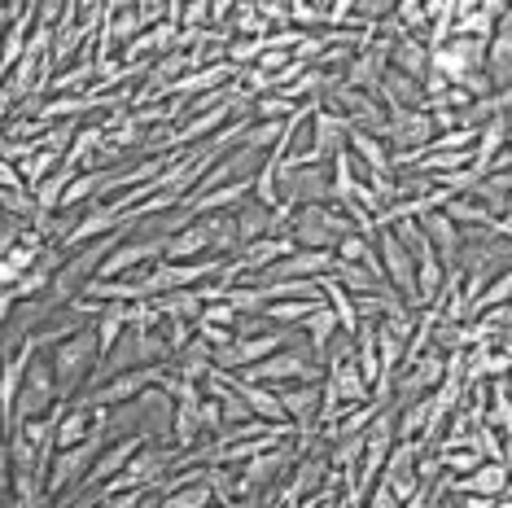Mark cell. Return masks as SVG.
Wrapping results in <instances>:
<instances>
[{
  "label": "cell",
  "instance_id": "ffe728a7",
  "mask_svg": "<svg viewBox=\"0 0 512 508\" xmlns=\"http://www.w3.org/2000/svg\"><path fill=\"white\" fill-rule=\"evenodd\" d=\"M320 294H324V307L337 316V329L342 333H351L355 338V329H359V311H355V298L342 290V285L333 281V276H320Z\"/></svg>",
  "mask_w": 512,
  "mask_h": 508
},
{
  "label": "cell",
  "instance_id": "e575fe53",
  "mask_svg": "<svg viewBox=\"0 0 512 508\" xmlns=\"http://www.w3.org/2000/svg\"><path fill=\"white\" fill-rule=\"evenodd\" d=\"M0 508H14V465L0 452Z\"/></svg>",
  "mask_w": 512,
  "mask_h": 508
},
{
  "label": "cell",
  "instance_id": "8992f818",
  "mask_svg": "<svg viewBox=\"0 0 512 508\" xmlns=\"http://www.w3.org/2000/svg\"><path fill=\"white\" fill-rule=\"evenodd\" d=\"M158 373H162V364H154V368H127V373L101 381V386H92V390H84V395H75V399H84L88 408H114V403H127V399L145 395L149 386H158Z\"/></svg>",
  "mask_w": 512,
  "mask_h": 508
},
{
  "label": "cell",
  "instance_id": "e0dca14e",
  "mask_svg": "<svg viewBox=\"0 0 512 508\" xmlns=\"http://www.w3.org/2000/svg\"><path fill=\"white\" fill-rule=\"evenodd\" d=\"M92 75H97L92 57H79V62L57 66V71L49 75V92H57V97H84V92L92 88Z\"/></svg>",
  "mask_w": 512,
  "mask_h": 508
},
{
  "label": "cell",
  "instance_id": "d6a6232c",
  "mask_svg": "<svg viewBox=\"0 0 512 508\" xmlns=\"http://www.w3.org/2000/svg\"><path fill=\"white\" fill-rule=\"evenodd\" d=\"M193 412H197V425H202V438H215L219 430H224V417H219V403L211 395H202L193 403Z\"/></svg>",
  "mask_w": 512,
  "mask_h": 508
},
{
  "label": "cell",
  "instance_id": "f1b7e54d",
  "mask_svg": "<svg viewBox=\"0 0 512 508\" xmlns=\"http://www.w3.org/2000/svg\"><path fill=\"white\" fill-rule=\"evenodd\" d=\"M495 31V18H486L482 9H464V14H456V22H451V36H464V40H491Z\"/></svg>",
  "mask_w": 512,
  "mask_h": 508
},
{
  "label": "cell",
  "instance_id": "d590c367",
  "mask_svg": "<svg viewBox=\"0 0 512 508\" xmlns=\"http://www.w3.org/2000/svg\"><path fill=\"white\" fill-rule=\"evenodd\" d=\"M294 62V57H289L285 49H263V57L254 66H259V71H267V75H276V71H285V66Z\"/></svg>",
  "mask_w": 512,
  "mask_h": 508
},
{
  "label": "cell",
  "instance_id": "7a4b0ae2",
  "mask_svg": "<svg viewBox=\"0 0 512 508\" xmlns=\"http://www.w3.org/2000/svg\"><path fill=\"white\" fill-rule=\"evenodd\" d=\"M22 351H27V364H22V386H18L14 412H9V425L14 421H40L57 408V381H53L49 351H36L31 342H22Z\"/></svg>",
  "mask_w": 512,
  "mask_h": 508
},
{
  "label": "cell",
  "instance_id": "1f68e13d",
  "mask_svg": "<svg viewBox=\"0 0 512 508\" xmlns=\"http://www.w3.org/2000/svg\"><path fill=\"white\" fill-rule=\"evenodd\" d=\"M197 325H215V329H232L237 325V311H232L224 298H211V303H202V311H197ZM193 325V329H197Z\"/></svg>",
  "mask_w": 512,
  "mask_h": 508
},
{
  "label": "cell",
  "instance_id": "4dcf8cb0",
  "mask_svg": "<svg viewBox=\"0 0 512 508\" xmlns=\"http://www.w3.org/2000/svg\"><path fill=\"white\" fill-rule=\"evenodd\" d=\"M294 110H298V106H294L289 97H281V92H263V97H254V119H276V123H285Z\"/></svg>",
  "mask_w": 512,
  "mask_h": 508
},
{
  "label": "cell",
  "instance_id": "f546056e",
  "mask_svg": "<svg viewBox=\"0 0 512 508\" xmlns=\"http://www.w3.org/2000/svg\"><path fill=\"white\" fill-rule=\"evenodd\" d=\"M438 460H442V473H447V478H464V473H473L486 456H477L473 447H451V452H438Z\"/></svg>",
  "mask_w": 512,
  "mask_h": 508
},
{
  "label": "cell",
  "instance_id": "8fae6325",
  "mask_svg": "<svg viewBox=\"0 0 512 508\" xmlns=\"http://www.w3.org/2000/svg\"><path fill=\"white\" fill-rule=\"evenodd\" d=\"M307 127H311V154H316L320 163H329V158H337L346 149V132H351V127L337 119L333 110L316 106L311 110V119H307Z\"/></svg>",
  "mask_w": 512,
  "mask_h": 508
},
{
  "label": "cell",
  "instance_id": "60d3db41",
  "mask_svg": "<svg viewBox=\"0 0 512 508\" xmlns=\"http://www.w3.org/2000/svg\"><path fill=\"white\" fill-rule=\"evenodd\" d=\"M0 79H5V71H0Z\"/></svg>",
  "mask_w": 512,
  "mask_h": 508
},
{
  "label": "cell",
  "instance_id": "277c9868",
  "mask_svg": "<svg viewBox=\"0 0 512 508\" xmlns=\"http://www.w3.org/2000/svg\"><path fill=\"white\" fill-rule=\"evenodd\" d=\"M97 452H101V434H92V438H84V443H75V447H57L49 469H44V491H49V500L75 491L79 482H84L88 465L97 460Z\"/></svg>",
  "mask_w": 512,
  "mask_h": 508
},
{
  "label": "cell",
  "instance_id": "2e32d148",
  "mask_svg": "<svg viewBox=\"0 0 512 508\" xmlns=\"http://www.w3.org/2000/svg\"><path fill=\"white\" fill-rule=\"evenodd\" d=\"M289 342H294V333L272 325V329H263V333H250V338H237V360H241V368H250V364L267 360V355H276Z\"/></svg>",
  "mask_w": 512,
  "mask_h": 508
},
{
  "label": "cell",
  "instance_id": "5bb4252c",
  "mask_svg": "<svg viewBox=\"0 0 512 508\" xmlns=\"http://www.w3.org/2000/svg\"><path fill=\"white\" fill-rule=\"evenodd\" d=\"M211 355H215V346H211V342H202V338L193 333V338L184 342L180 351H171V360H167V364L176 368L180 377H189V381H206V377L215 373V360H211Z\"/></svg>",
  "mask_w": 512,
  "mask_h": 508
},
{
  "label": "cell",
  "instance_id": "836d02e7",
  "mask_svg": "<svg viewBox=\"0 0 512 508\" xmlns=\"http://www.w3.org/2000/svg\"><path fill=\"white\" fill-rule=\"evenodd\" d=\"M176 27H211V0H184Z\"/></svg>",
  "mask_w": 512,
  "mask_h": 508
},
{
  "label": "cell",
  "instance_id": "7402d4cb",
  "mask_svg": "<svg viewBox=\"0 0 512 508\" xmlns=\"http://www.w3.org/2000/svg\"><path fill=\"white\" fill-rule=\"evenodd\" d=\"M333 333H337V316H333V311L324 307V303H320L316 311H311L307 320H302V342H307V351L316 355V360L324 355V346H329Z\"/></svg>",
  "mask_w": 512,
  "mask_h": 508
},
{
  "label": "cell",
  "instance_id": "cb8c5ba5",
  "mask_svg": "<svg viewBox=\"0 0 512 508\" xmlns=\"http://www.w3.org/2000/svg\"><path fill=\"white\" fill-rule=\"evenodd\" d=\"M224 303L237 311V316H263L267 298H263V285H254V281H232L228 290H224Z\"/></svg>",
  "mask_w": 512,
  "mask_h": 508
},
{
  "label": "cell",
  "instance_id": "603a6c76",
  "mask_svg": "<svg viewBox=\"0 0 512 508\" xmlns=\"http://www.w3.org/2000/svg\"><path fill=\"white\" fill-rule=\"evenodd\" d=\"M57 167H62V154L40 141V145H36V154L22 158V163H18V176H22V184H27V189H36V184H40V180H49Z\"/></svg>",
  "mask_w": 512,
  "mask_h": 508
},
{
  "label": "cell",
  "instance_id": "9a60e30c",
  "mask_svg": "<svg viewBox=\"0 0 512 508\" xmlns=\"http://www.w3.org/2000/svg\"><path fill=\"white\" fill-rule=\"evenodd\" d=\"M469 198H473V202H482L495 219H499V215H508L512 176H508V171H486V176H477V180L469 184Z\"/></svg>",
  "mask_w": 512,
  "mask_h": 508
},
{
  "label": "cell",
  "instance_id": "ba28073f",
  "mask_svg": "<svg viewBox=\"0 0 512 508\" xmlns=\"http://www.w3.org/2000/svg\"><path fill=\"white\" fill-rule=\"evenodd\" d=\"M211 254V228H206V215H193L184 228H176L167 241H162V254L158 259L167 263H184V259H202Z\"/></svg>",
  "mask_w": 512,
  "mask_h": 508
},
{
  "label": "cell",
  "instance_id": "44dd1931",
  "mask_svg": "<svg viewBox=\"0 0 512 508\" xmlns=\"http://www.w3.org/2000/svg\"><path fill=\"white\" fill-rule=\"evenodd\" d=\"M438 211L447 215L456 228H491V219H495V215L486 211L482 202H473L469 193H460V198H447V202L438 206Z\"/></svg>",
  "mask_w": 512,
  "mask_h": 508
},
{
  "label": "cell",
  "instance_id": "d4e9b609",
  "mask_svg": "<svg viewBox=\"0 0 512 508\" xmlns=\"http://www.w3.org/2000/svg\"><path fill=\"white\" fill-rule=\"evenodd\" d=\"M394 9H399V0H351V22H346V27L372 31L377 22H386Z\"/></svg>",
  "mask_w": 512,
  "mask_h": 508
},
{
  "label": "cell",
  "instance_id": "4316f807",
  "mask_svg": "<svg viewBox=\"0 0 512 508\" xmlns=\"http://www.w3.org/2000/svg\"><path fill=\"white\" fill-rule=\"evenodd\" d=\"M311 311H316V303H298V298H289V303H267L263 316H267V325H276V329H294L311 316Z\"/></svg>",
  "mask_w": 512,
  "mask_h": 508
},
{
  "label": "cell",
  "instance_id": "6da1fadb",
  "mask_svg": "<svg viewBox=\"0 0 512 508\" xmlns=\"http://www.w3.org/2000/svg\"><path fill=\"white\" fill-rule=\"evenodd\" d=\"M97 338H92V325L71 333V338L49 346V364H53V381H57V403H71L79 390L88 386V373L97 364Z\"/></svg>",
  "mask_w": 512,
  "mask_h": 508
},
{
  "label": "cell",
  "instance_id": "5b68a950",
  "mask_svg": "<svg viewBox=\"0 0 512 508\" xmlns=\"http://www.w3.org/2000/svg\"><path fill=\"white\" fill-rule=\"evenodd\" d=\"M289 215H294V206H263V202H254L246 198L232 211V228H237V250L246 246V241H259V237H276V233H285L289 228Z\"/></svg>",
  "mask_w": 512,
  "mask_h": 508
},
{
  "label": "cell",
  "instance_id": "f35d334b",
  "mask_svg": "<svg viewBox=\"0 0 512 508\" xmlns=\"http://www.w3.org/2000/svg\"><path fill=\"white\" fill-rule=\"evenodd\" d=\"M211 508H259L254 500H237V495H232V500H215Z\"/></svg>",
  "mask_w": 512,
  "mask_h": 508
},
{
  "label": "cell",
  "instance_id": "4fadbf2b",
  "mask_svg": "<svg viewBox=\"0 0 512 508\" xmlns=\"http://www.w3.org/2000/svg\"><path fill=\"white\" fill-rule=\"evenodd\" d=\"M232 386H237L241 403L250 408V417H259L267 425H285V412H281V399H276V386H259V381H241L232 373Z\"/></svg>",
  "mask_w": 512,
  "mask_h": 508
},
{
  "label": "cell",
  "instance_id": "484cf974",
  "mask_svg": "<svg viewBox=\"0 0 512 508\" xmlns=\"http://www.w3.org/2000/svg\"><path fill=\"white\" fill-rule=\"evenodd\" d=\"M211 504H215V495L206 487V473L197 482H184V487L162 495V508H211Z\"/></svg>",
  "mask_w": 512,
  "mask_h": 508
},
{
  "label": "cell",
  "instance_id": "8d00e7d4",
  "mask_svg": "<svg viewBox=\"0 0 512 508\" xmlns=\"http://www.w3.org/2000/svg\"><path fill=\"white\" fill-rule=\"evenodd\" d=\"M0 189H27L18 176V163H5V158H0Z\"/></svg>",
  "mask_w": 512,
  "mask_h": 508
},
{
  "label": "cell",
  "instance_id": "9c48e42d",
  "mask_svg": "<svg viewBox=\"0 0 512 508\" xmlns=\"http://www.w3.org/2000/svg\"><path fill=\"white\" fill-rule=\"evenodd\" d=\"M416 224H421V237L425 246L434 250V259L442 263V268H456V254H460V228L451 224L442 211H425L416 215Z\"/></svg>",
  "mask_w": 512,
  "mask_h": 508
},
{
  "label": "cell",
  "instance_id": "83f0119b",
  "mask_svg": "<svg viewBox=\"0 0 512 508\" xmlns=\"http://www.w3.org/2000/svg\"><path fill=\"white\" fill-rule=\"evenodd\" d=\"M75 171H66V167H57L49 180H40L36 189H31V198H36V206H40V215H53L57 211V202H62V189H66V180H71Z\"/></svg>",
  "mask_w": 512,
  "mask_h": 508
},
{
  "label": "cell",
  "instance_id": "74e56055",
  "mask_svg": "<svg viewBox=\"0 0 512 508\" xmlns=\"http://www.w3.org/2000/svg\"><path fill=\"white\" fill-rule=\"evenodd\" d=\"M232 5H237V0H211V27H224V18L232 14Z\"/></svg>",
  "mask_w": 512,
  "mask_h": 508
},
{
  "label": "cell",
  "instance_id": "d6986e66",
  "mask_svg": "<svg viewBox=\"0 0 512 508\" xmlns=\"http://www.w3.org/2000/svg\"><path fill=\"white\" fill-rule=\"evenodd\" d=\"M333 281L342 285L351 298H364V294H377L381 285H386V276H377L372 268H364V263H333Z\"/></svg>",
  "mask_w": 512,
  "mask_h": 508
},
{
  "label": "cell",
  "instance_id": "ac0fdd59",
  "mask_svg": "<svg viewBox=\"0 0 512 508\" xmlns=\"http://www.w3.org/2000/svg\"><path fill=\"white\" fill-rule=\"evenodd\" d=\"M167 443L176 447V452H193V447H202V425H197V412L193 403H176L171 408V430H167Z\"/></svg>",
  "mask_w": 512,
  "mask_h": 508
},
{
  "label": "cell",
  "instance_id": "30bf717a",
  "mask_svg": "<svg viewBox=\"0 0 512 508\" xmlns=\"http://www.w3.org/2000/svg\"><path fill=\"white\" fill-rule=\"evenodd\" d=\"M447 495H508V465L504 460H482L464 478H447Z\"/></svg>",
  "mask_w": 512,
  "mask_h": 508
},
{
  "label": "cell",
  "instance_id": "3957f363",
  "mask_svg": "<svg viewBox=\"0 0 512 508\" xmlns=\"http://www.w3.org/2000/svg\"><path fill=\"white\" fill-rule=\"evenodd\" d=\"M285 233L298 250H333L337 237L355 233V224L342 206H294Z\"/></svg>",
  "mask_w": 512,
  "mask_h": 508
},
{
  "label": "cell",
  "instance_id": "ab89813d",
  "mask_svg": "<svg viewBox=\"0 0 512 508\" xmlns=\"http://www.w3.org/2000/svg\"><path fill=\"white\" fill-rule=\"evenodd\" d=\"M5 430H9V421L0 417V452H5Z\"/></svg>",
  "mask_w": 512,
  "mask_h": 508
},
{
  "label": "cell",
  "instance_id": "52a82bcc",
  "mask_svg": "<svg viewBox=\"0 0 512 508\" xmlns=\"http://www.w3.org/2000/svg\"><path fill=\"white\" fill-rule=\"evenodd\" d=\"M482 71H486V79H491V88L512 84V22H508V14L495 18V31H491L486 53H482Z\"/></svg>",
  "mask_w": 512,
  "mask_h": 508
},
{
  "label": "cell",
  "instance_id": "7c38bea8",
  "mask_svg": "<svg viewBox=\"0 0 512 508\" xmlns=\"http://www.w3.org/2000/svg\"><path fill=\"white\" fill-rule=\"evenodd\" d=\"M386 66H390V71H399V75L425 79V75H429V44H425L421 36H399V40H390Z\"/></svg>",
  "mask_w": 512,
  "mask_h": 508
}]
</instances>
